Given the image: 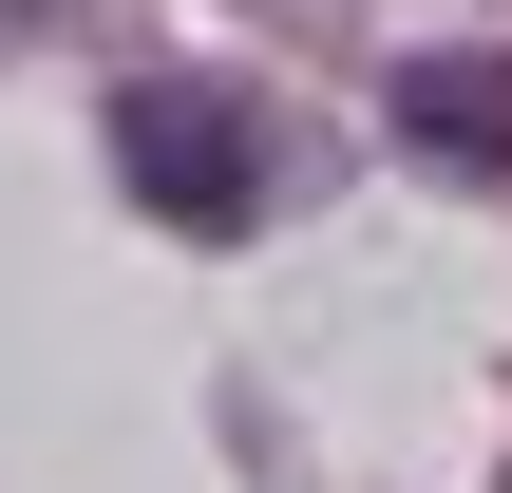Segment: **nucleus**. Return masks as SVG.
Listing matches in <instances>:
<instances>
[{"label": "nucleus", "instance_id": "1", "mask_svg": "<svg viewBox=\"0 0 512 493\" xmlns=\"http://www.w3.org/2000/svg\"><path fill=\"white\" fill-rule=\"evenodd\" d=\"M114 190H133L152 228H190V247L266 228V133H247V95H209V76H133V95H114Z\"/></svg>", "mask_w": 512, "mask_h": 493}, {"label": "nucleus", "instance_id": "2", "mask_svg": "<svg viewBox=\"0 0 512 493\" xmlns=\"http://www.w3.org/2000/svg\"><path fill=\"white\" fill-rule=\"evenodd\" d=\"M399 133L437 171H512V57H399Z\"/></svg>", "mask_w": 512, "mask_h": 493}]
</instances>
